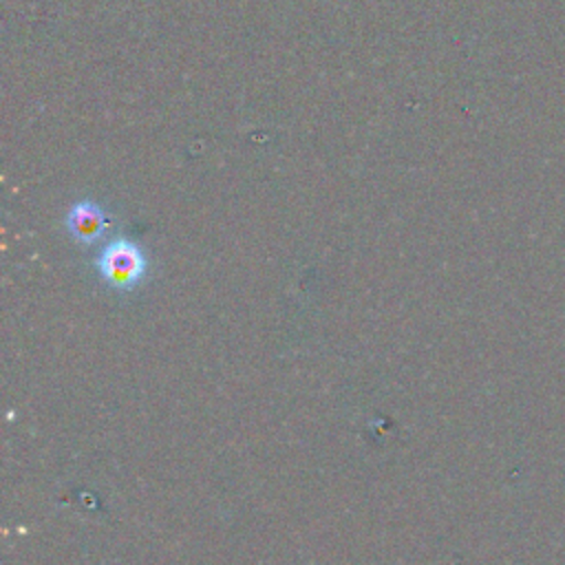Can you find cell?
<instances>
[{"instance_id":"obj_1","label":"cell","mask_w":565,"mask_h":565,"mask_svg":"<svg viewBox=\"0 0 565 565\" xmlns=\"http://www.w3.org/2000/svg\"><path fill=\"white\" fill-rule=\"evenodd\" d=\"M95 267L108 287L128 291L143 280L148 271V258L135 241L119 236L102 247L99 256L95 258Z\"/></svg>"},{"instance_id":"obj_2","label":"cell","mask_w":565,"mask_h":565,"mask_svg":"<svg viewBox=\"0 0 565 565\" xmlns=\"http://www.w3.org/2000/svg\"><path fill=\"white\" fill-rule=\"evenodd\" d=\"M64 225L77 243L93 245L104 236L108 227V216L99 203L90 199H82L68 207Z\"/></svg>"}]
</instances>
